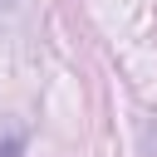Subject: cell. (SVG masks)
Masks as SVG:
<instances>
[{
    "label": "cell",
    "instance_id": "cell-1",
    "mask_svg": "<svg viewBox=\"0 0 157 157\" xmlns=\"http://www.w3.org/2000/svg\"><path fill=\"white\" fill-rule=\"evenodd\" d=\"M20 147H25V132H20L15 123H5V132H0V157H20Z\"/></svg>",
    "mask_w": 157,
    "mask_h": 157
},
{
    "label": "cell",
    "instance_id": "cell-2",
    "mask_svg": "<svg viewBox=\"0 0 157 157\" xmlns=\"http://www.w3.org/2000/svg\"><path fill=\"white\" fill-rule=\"evenodd\" d=\"M10 5H15V0H0V10H10Z\"/></svg>",
    "mask_w": 157,
    "mask_h": 157
}]
</instances>
